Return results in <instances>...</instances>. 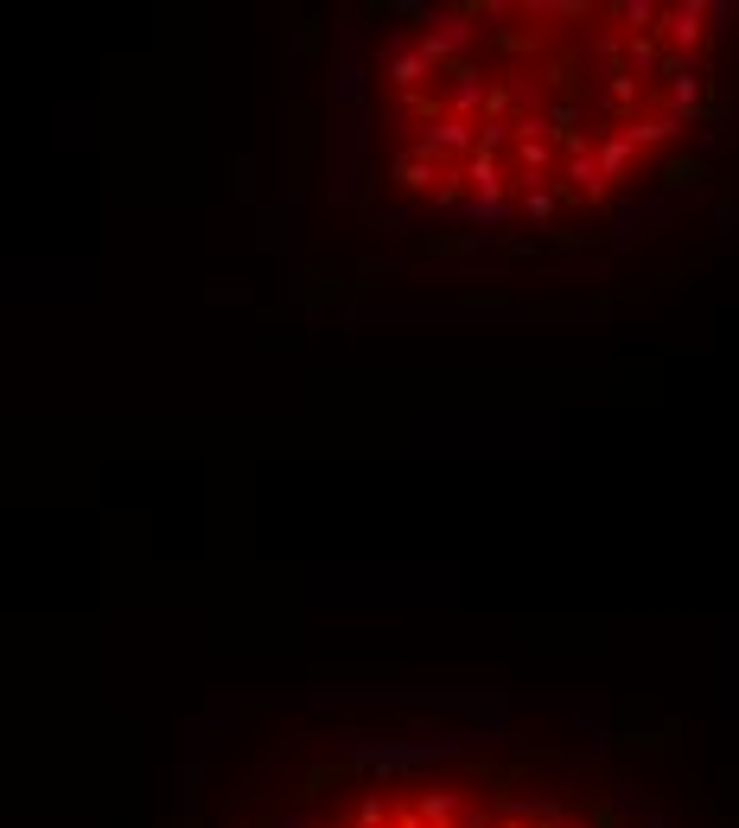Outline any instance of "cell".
<instances>
[{
  "instance_id": "6da1fadb",
  "label": "cell",
  "mask_w": 739,
  "mask_h": 828,
  "mask_svg": "<svg viewBox=\"0 0 739 828\" xmlns=\"http://www.w3.org/2000/svg\"><path fill=\"white\" fill-rule=\"evenodd\" d=\"M434 13L376 64L383 179L434 211L497 217L567 192V153L593 192L612 160H650L682 122L695 77L618 64L638 13Z\"/></svg>"
},
{
  "instance_id": "7a4b0ae2",
  "label": "cell",
  "mask_w": 739,
  "mask_h": 828,
  "mask_svg": "<svg viewBox=\"0 0 739 828\" xmlns=\"http://www.w3.org/2000/svg\"><path fill=\"white\" fill-rule=\"evenodd\" d=\"M300 828H599L561 797H523L478 771H389L332 790Z\"/></svg>"
}]
</instances>
